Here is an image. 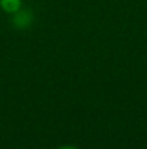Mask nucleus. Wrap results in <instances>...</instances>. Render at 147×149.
I'll list each match as a JSON object with an SVG mask.
<instances>
[{
    "label": "nucleus",
    "mask_w": 147,
    "mask_h": 149,
    "mask_svg": "<svg viewBox=\"0 0 147 149\" xmlns=\"http://www.w3.org/2000/svg\"><path fill=\"white\" fill-rule=\"evenodd\" d=\"M16 16H14V23L17 25V26H20V28H25L29 22H30V13L29 12H26V10H19V12H16L14 13Z\"/></svg>",
    "instance_id": "nucleus-2"
},
{
    "label": "nucleus",
    "mask_w": 147,
    "mask_h": 149,
    "mask_svg": "<svg viewBox=\"0 0 147 149\" xmlns=\"http://www.w3.org/2000/svg\"><path fill=\"white\" fill-rule=\"evenodd\" d=\"M58 149H78V148H75V146H69V145H65V146H61V148H58Z\"/></svg>",
    "instance_id": "nucleus-3"
},
{
    "label": "nucleus",
    "mask_w": 147,
    "mask_h": 149,
    "mask_svg": "<svg viewBox=\"0 0 147 149\" xmlns=\"http://www.w3.org/2000/svg\"><path fill=\"white\" fill-rule=\"evenodd\" d=\"M0 7L10 15H14L22 9V0H0Z\"/></svg>",
    "instance_id": "nucleus-1"
}]
</instances>
